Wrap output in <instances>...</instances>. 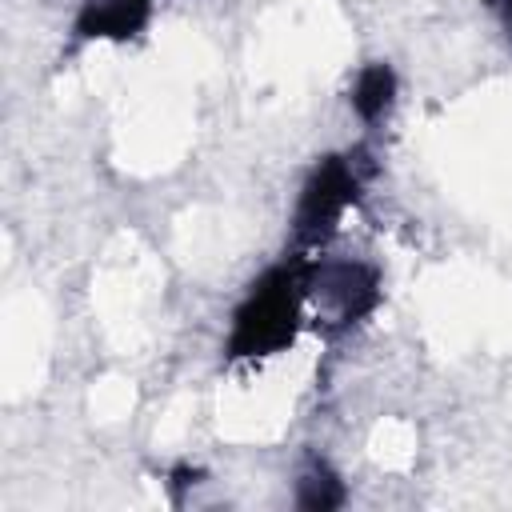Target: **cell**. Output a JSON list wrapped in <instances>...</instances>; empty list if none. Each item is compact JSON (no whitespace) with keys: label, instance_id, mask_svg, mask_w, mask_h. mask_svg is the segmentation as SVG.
<instances>
[{"label":"cell","instance_id":"8992f818","mask_svg":"<svg viewBox=\"0 0 512 512\" xmlns=\"http://www.w3.org/2000/svg\"><path fill=\"white\" fill-rule=\"evenodd\" d=\"M344 500H348V488H344L340 472L324 456H308V464L296 476V504L304 512H332Z\"/></svg>","mask_w":512,"mask_h":512},{"label":"cell","instance_id":"52a82bcc","mask_svg":"<svg viewBox=\"0 0 512 512\" xmlns=\"http://www.w3.org/2000/svg\"><path fill=\"white\" fill-rule=\"evenodd\" d=\"M484 8H488V16L496 20V28H500V36H504V44H508V52H512V0H480Z\"/></svg>","mask_w":512,"mask_h":512},{"label":"cell","instance_id":"7a4b0ae2","mask_svg":"<svg viewBox=\"0 0 512 512\" xmlns=\"http://www.w3.org/2000/svg\"><path fill=\"white\" fill-rule=\"evenodd\" d=\"M368 176H372V156L364 148L328 152L312 164V172L300 184L296 208H292V244H296V252H316L336 236L344 212L360 204Z\"/></svg>","mask_w":512,"mask_h":512},{"label":"cell","instance_id":"5b68a950","mask_svg":"<svg viewBox=\"0 0 512 512\" xmlns=\"http://www.w3.org/2000/svg\"><path fill=\"white\" fill-rule=\"evenodd\" d=\"M396 88H400L396 68H392L388 60H368V64L356 72L352 88H348V104H352V112L360 116V124L376 128V124L392 112Z\"/></svg>","mask_w":512,"mask_h":512},{"label":"cell","instance_id":"277c9868","mask_svg":"<svg viewBox=\"0 0 512 512\" xmlns=\"http://www.w3.org/2000/svg\"><path fill=\"white\" fill-rule=\"evenodd\" d=\"M156 0H80L72 16L76 40H132L148 28Z\"/></svg>","mask_w":512,"mask_h":512},{"label":"cell","instance_id":"6da1fadb","mask_svg":"<svg viewBox=\"0 0 512 512\" xmlns=\"http://www.w3.org/2000/svg\"><path fill=\"white\" fill-rule=\"evenodd\" d=\"M308 308V252H292L264 268L232 312L224 360H264L288 352Z\"/></svg>","mask_w":512,"mask_h":512},{"label":"cell","instance_id":"ba28073f","mask_svg":"<svg viewBox=\"0 0 512 512\" xmlns=\"http://www.w3.org/2000/svg\"><path fill=\"white\" fill-rule=\"evenodd\" d=\"M200 480V468H192V464H176L172 472H168V492H172V500L180 504L184 500V488H192Z\"/></svg>","mask_w":512,"mask_h":512},{"label":"cell","instance_id":"3957f363","mask_svg":"<svg viewBox=\"0 0 512 512\" xmlns=\"http://www.w3.org/2000/svg\"><path fill=\"white\" fill-rule=\"evenodd\" d=\"M380 272L368 260H328V256H308V308L316 316V328L328 336L352 332L380 308Z\"/></svg>","mask_w":512,"mask_h":512}]
</instances>
